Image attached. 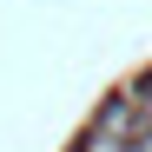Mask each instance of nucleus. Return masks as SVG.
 I'll return each instance as SVG.
<instances>
[{
    "mask_svg": "<svg viewBox=\"0 0 152 152\" xmlns=\"http://www.w3.org/2000/svg\"><path fill=\"white\" fill-rule=\"evenodd\" d=\"M80 152H86V145H80Z\"/></svg>",
    "mask_w": 152,
    "mask_h": 152,
    "instance_id": "nucleus-2",
    "label": "nucleus"
},
{
    "mask_svg": "<svg viewBox=\"0 0 152 152\" xmlns=\"http://www.w3.org/2000/svg\"><path fill=\"white\" fill-rule=\"evenodd\" d=\"M132 132H139V99L126 93V99H113V106L93 119V132H86V152H126V145H132Z\"/></svg>",
    "mask_w": 152,
    "mask_h": 152,
    "instance_id": "nucleus-1",
    "label": "nucleus"
}]
</instances>
